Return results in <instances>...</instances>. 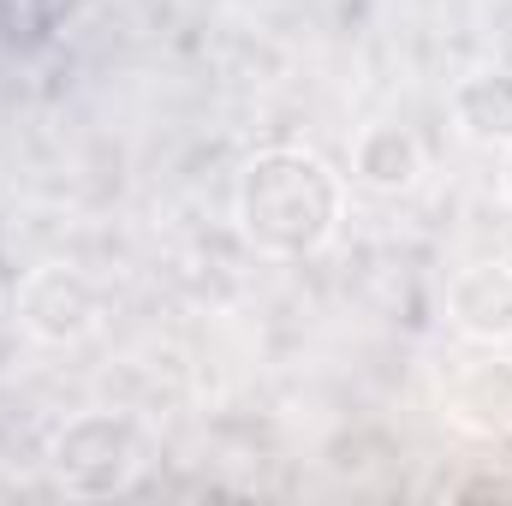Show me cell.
Segmentation results:
<instances>
[{
  "mask_svg": "<svg viewBox=\"0 0 512 506\" xmlns=\"http://www.w3.org/2000/svg\"><path fill=\"white\" fill-rule=\"evenodd\" d=\"M346 221V185L340 173L292 143L256 149L233 179V227L268 262H310L334 245Z\"/></svg>",
  "mask_w": 512,
  "mask_h": 506,
  "instance_id": "obj_1",
  "label": "cell"
},
{
  "mask_svg": "<svg viewBox=\"0 0 512 506\" xmlns=\"http://www.w3.org/2000/svg\"><path fill=\"white\" fill-rule=\"evenodd\" d=\"M149 465V435L126 411H78L48 435V471L72 501L126 495Z\"/></svg>",
  "mask_w": 512,
  "mask_h": 506,
  "instance_id": "obj_2",
  "label": "cell"
},
{
  "mask_svg": "<svg viewBox=\"0 0 512 506\" xmlns=\"http://www.w3.org/2000/svg\"><path fill=\"white\" fill-rule=\"evenodd\" d=\"M12 304H18L24 334L42 340V346H78V340H90L102 328V292L72 262H36V268H24Z\"/></svg>",
  "mask_w": 512,
  "mask_h": 506,
  "instance_id": "obj_3",
  "label": "cell"
},
{
  "mask_svg": "<svg viewBox=\"0 0 512 506\" xmlns=\"http://www.w3.org/2000/svg\"><path fill=\"white\" fill-rule=\"evenodd\" d=\"M447 322L459 340H471L483 352L512 346V262H501V256L465 262L447 280Z\"/></svg>",
  "mask_w": 512,
  "mask_h": 506,
  "instance_id": "obj_4",
  "label": "cell"
},
{
  "mask_svg": "<svg viewBox=\"0 0 512 506\" xmlns=\"http://www.w3.org/2000/svg\"><path fill=\"white\" fill-rule=\"evenodd\" d=\"M441 411L453 429L465 435H512V358H471L459 364L447 393H441Z\"/></svg>",
  "mask_w": 512,
  "mask_h": 506,
  "instance_id": "obj_5",
  "label": "cell"
},
{
  "mask_svg": "<svg viewBox=\"0 0 512 506\" xmlns=\"http://www.w3.org/2000/svg\"><path fill=\"white\" fill-rule=\"evenodd\" d=\"M423 167H429V155H423L417 131L399 126V120H376V126L358 131V143H352V179L364 191L405 197V191H417Z\"/></svg>",
  "mask_w": 512,
  "mask_h": 506,
  "instance_id": "obj_6",
  "label": "cell"
},
{
  "mask_svg": "<svg viewBox=\"0 0 512 506\" xmlns=\"http://www.w3.org/2000/svg\"><path fill=\"white\" fill-rule=\"evenodd\" d=\"M453 131L477 149H507L512 143V66H477L453 84L447 96Z\"/></svg>",
  "mask_w": 512,
  "mask_h": 506,
  "instance_id": "obj_7",
  "label": "cell"
},
{
  "mask_svg": "<svg viewBox=\"0 0 512 506\" xmlns=\"http://www.w3.org/2000/svg\"><path fill=\"white\" fill-rule=\"evenodd\" d=\"M447 501H512V477H495V471L459 477V483L447 489Z\"/></svg>",
  "mask_w": 512,
  "mask_h": 506,
  "instance_id": "obj_8",
  "label": "cell"
},
{
  "mask_svg": "<svg viewBox=\"0 0 512 506\" xmlns=\"http://www.w3.org/2000/svg\"><path fill=\"white\" fill-rule=\"evenodd\" d=\"M501 197L512 203V143L501 149Z\"/></svg>",
  "mask_w": 512,
  "mask_h": 506,
  "instance_id": "obj_9",
  "label": "cell"
}]
</instances>
